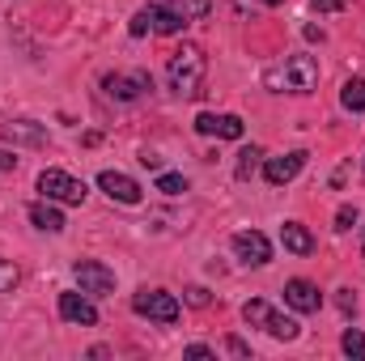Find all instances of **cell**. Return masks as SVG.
<instances>
[{
    "label": "cell",
    "instance_id": "6da1fadb",
    "mask_svg": "<svg viewBox=\"0 0 365 361\" xmlns=\"http://www.w3.org/2000/svg\"><path fill=\"white\" fill-rule=\"evenodd\" d=\"M204 73H208V56L195 43H182L179 51L170 56V68H166L170 90L179 93V98H200L204 93Z\"/></svg>",
    "mask_w": 365,
    "mask_h": 361
},
{
    "label": "cell",
    "instance_id": "7a4b0ae2",
    "mask_svg": "<svg viewBox=\"0 0 365 361\" xmlns=\"http://www.w3.org/2000/svg\"><path fill=\"white\" fill-rule=\"evenodd\" d=\"M242 319L251 323V327H264L268 336H276V340H297V319H289V315H280L272 302H264V298H251L247 306H242Z\"/></svg>",
    "mask_w": 365,
    "mask_h": 361
},
{
    "label": "cell",
    "instance_id": "3957f363",
    "mask_svg": "<svg viewBox=\"0 0 365 361\" xmlns=\"http://www.w3.org/2000/svg\"><path fill=\"white\" fill-rule=\"evenodd\" d=\"M132 310L140 315V319H149V323H179L182 306L175 293H166V289H140V293H132Z\"/></svg>",
    "mask_w": 365,
    "mask_h": 361
},
{
    "label": "cell",
    "instance_id": "277c9868",
    "mask_svg": "<svg viewBox=\"0 0 365 361\" xmlns=\"http://www.w3.org/2000/svg\"><path fill=\"white\" fill-rule=\"evenodd\" d=\"M38 191H43V200H60V204H86V195H90V187L81 179H73L68 171H43L38 175Z\"/></svg>",
    "mask_w": 365,
    "mask_h": 361
},
{
    "label": "cell",
    "instance_id": "5b68a950",
    "mask_svg": "<svg viewBox=\"0 0 365 361\" xmlns=\"http://www.w3.org/2000/svg\"><path fill=\"white\" fill-rule=\"evenodd\" d=\"M280 81L297 93H310L319 86V60H314V56H302V51L289 56V60H284V73H272L268 86H280Z\"/></svg>",
    "mask_w": 365,
    "mask_h": 361
},
{
    "label": "cell",
    "instance_id": "8992f818",
    "mask_svg": "<svg viewBox=\"0 0 365 361\" xmlns=\"http://www.w3.org/2000/svg\"><path fill=\"white\" fill-rule=\"evenodd\" d=\"M102 90L106 98H115V102H136L145 90H153V77L149 73H110V77H102Z\"/></svg>",
    "mask_w": 365,
    "mask_h": 361
},
{
    "label": "cell",
    "instance_id": "52a82bcc",
    "mask_svg": "<svg viewBox=\"0 0 365 361\" xmlns=\"http://www.w3.org/2000/svg\"><path fill=\"white\" fill-rule=\"evenodd\" d=\"M234 255L251 268H264V264H272V243L259 230H238L234 234Z\"/></svg>",
    "mask_w": 365,
    "mask_h": 361
},
{
    "label": "cell",
    "instance_id": "ba28073f",
    "mask_svg": "<svg viewBox=\"0 0 365 361\" xmlns=\"http://www.w3.org/2000/svg\"><path fill=\"white\" fill-rule=\"evenodd\" d=\"M77 280H81V293L90 298H102V293H115V272L98 260H77Z\"/></svg>",
    "mask_w": 365,
    "mask_h": 361
},
{
    "label": "cell",
    "instance_id": "9c48e42d",
    "mask_svg": "<svg viewBox=\"0 0 365 361\" xmlns=\"http://www.w3.org/2000/svg\"><path fill=\"white\" fill-rule=\"evenodd\" d=\"M195 132L200 136H221V141H242V132H247V123L238 119V115H195Z\"/></svg>",
    "mask_w": 365,
    "mask_h": 361
},
{
    "label": "cell",
    "instance_id": "30bf717a",
    "mask_svg": "<svg viewBox=\"0 0 365 361\" xmlns=\"http://www.w3.org/2000/svg\"><path fill=\"white\" fill-rule=\"evenodd\" d=\"M98 187L110 195V200H119V204H140V183L132 179V175H123V171H102L98 175Z\"/></svg>",
    "mask_w": 365,
    "mask_h": 361
},
{
    "label": "cell",
    "instance_id": "8fae6325",
    "mask_svg": "<svg viewBox=\"0 0 365 361\" xmlns=\"http://www.w3.org/2000/svg\"><path fill=\"white\" fill-rule=\"evenodd\" d=\"M306 149H293V153H284V158H268L264 162V179L272 183V187H284V183H293L297 179V171L306 166Z\"/></svg>",
    "mask_w": 365,
    "mask_h": 361
},
{
    "label": "cell",
    "instance_id": "7c38bea8",
    "mask_svg": "<svg viewBox=\"0 0 365 361\" xmlns=\"http://www.w3.org/2000/svg\"><path fill=\"white\" fill-rule=\"evenodd\" d=\"M60 319L77 327H98V310L86 293H60Z\"/></svg>",
    "mask_w": 365,
    "mask_h": 361
},
{
    "label": "cell",
    "instance_id": "4fadbf2b",
    "mask_svg": "<svg viewBox=\"0 0 365 361\" xmlns=\"http://www.w3.org/2000/svg\"><path fill=\"white\" fill-rule=\"evenodd\" d=\"M284 302L293 306V310H302V315H314L319 306H323V293H319V285H310V280H289L284 285Z\"/></svg>",
    "mask_w": 365,
    "mask_h": 361
},
{
    "label": "cell",
    "instance_id": "5bb4252c",
    "mask_svg": "<svg viewBox=\"0 0 365 361\" xmlns=\"http://www.w3.org/2000/svg\"><path fill=\"white\" fill-rule=\"evenodd\" d=\"M280 243H284V251H293V255H310V251H314V234H310L302 221H284V225H280Z\"/></svg>",
    "mask_w": 365,
    "mask_h": 361
},
{
    "label": "cell",
    "instance_id": "9a60e30c",
    "mask_svg": "<svg viewBox=\"0 0 365 361\" xmlns=\"http://www.w3.org/2000/svg\"><path fill=\"white\" fill-rule=\"evenodd\" d=\"M30 221L43 230V234H60L68 221H64V213L51 204V200H38V204H30Z\"/></svg>",
    "mask_w": 365,
    "mask_h": 361
},
{
    "label": "cell",
    "instance_id": "2e32d148",
    "mask_svg": "<svg viewBox=\"0 0 365 361\" xmlns=\"http://www.w3.org/2000/svg\"><path fill=\"white\" fill-rule=\"evenodd\" d=\"M145 9H149V17H153V30H158V34H179L182 26H187V17L175 13L170 4H145Z\"/></svg>",
    "mask_w": 365,
    "mask_h": 361
},
{
    "label": "cell",
    "instance_id": "e0dca14e",
    "mask_svg": "<svg viewBox=\"0 0 365 361\" xmlns=\"http://www.w3.org/2000/svg\"><path fill=\"white\" fill-rule=\"evenodd\" d=\"M9 141H21V145H47V132L38 128V123H30V119H17V123H4L0 128Z\"/></svg>",
    "mask_w": 365,
    "mask_h": 361
},
{
    "label": "cell",
    "instance_id": "ac0fdd59",
    "mask_svg": "<svg viewBox=\"0 0 365 361\" xmlns=\"http://www.w3.org/2000/svg\"><path fill=\"white\" fill-rule=\"evenodd\" d=\"M340 102H344V111H365V81L361 77H353V81H344V90H340Z\"/></svg>",
    "mask_w": 365,
    "mask_h": 361
},
{
    "label": "cell",
    "instance_id": "d6986e66",
    "mask_svg": "<svg viewBox=\"0 0 365 361\" xmlns=\"http://www.w3.org/2000/svg\"><path fill=\"white\" fill-rule=\"evenodd\" d=\"M170 9H175V13H182L187 21H200V17H208L212 0H170Z\"/></svg>",
    "mask_w": 365,
    "mask_h": 361
},
{
    "label": "cell",
    "instance_id": "ffe728a7",
    "mask_svg": "<svg viewBox=\"0 0 365 361\" xmlns=\"http://www.w3.org/2000/svg\"><path fill=\"white\" fill-rule=\"evenodd\" d=\"M340 349L349 353L353 361H365V332H357V327H349L344 336H340Z\"/></svg>",
    "mask_w": 365,
    "mask_h": 361
},
{
    "label": "cell",
    "instance_id": "44dd1931",
    "mask_svg": "<svg viewBox=\"0 0 365 361\" xmlns=\"http://www.w3.org/2000/svg\"><path fill=\"white\" fill-rule=\"evenodd\" d=\"M259 158H264V149H255V145L242 149V153H238V179H251V175L259 171Z\"/></svg>",
    "mask_w": 365,
    "mask_h": 361
},
{
    "label": "cell",
    "instance_id": "7402d4cb",
    "mask_svg": "<svg viewBox=\"0 0 365 361\" xmlns=\"http://www.w3.org/2000/svg\"><path fill=\"white\" fill-rule=\"evenodd\" d=\"M17 280H21V272H17V264L0 260V293H13V289H17Z\"/></svg>",
    "mask_w": 365,
    "mask_h": 361
},
{
    "label": "cell",
    "instance_id": "603a6c76",
    "mask_svg": "<svg viewBox=\"0 0 365 361\" xmlns=\"http://www.w3.org/2000/svg\"><path fill=\"white\" fill-rule=\"evenodd\" d=\"M158 191H166V195H182V191H187V179H182V175H158Z\"/></svg>",
    "mask_w": 365,
    "mask_h": 361
},
{
    "label": "cell",
    "instance_id": "cb8c5ba5",
    "mask_svg": "<svg viewBox=\"0 0 365 361\" xmlns=\"http://www.w3.org/2000/svg\"><path fill=\"white\" fill-rule=\"evenodd\" d=\"M149 30H153V17H149V9H140V13L132 17V26H128V34H132V39H145Z\"/></svg>",
    "mask_w": 365,
    "mask_h": 361
},
{
    "label": "cell",
    "instance_id": "d4e9b609",
    "mask_svg": "<svg viewBox=\"0 0 365 361\" xmlns=\"http://www.w3.org/2000/svg\"><path fill=\"white\" fill-rule=\"evenodd\" d=\"M208 302H212V293H208L204 285H191V289H187V306H195V310H200V306H208Z\"/></svg>",
    "mask_w": 365,
    "mask_h": 361
},
{
    "label": "cell",
    "instance_id": "484cf974",
    "mask_svg": "<svg viewBox=\"0 0 365 361\" xmlns=\"http://www.w3.org/2000/svg\"><path fill=\"white\" fill-rule=\"evenodd\" d=\"M353 225H357V208H353V204H344V208L336 213V230H353Z\"/></svg>",
    "mask_w": 365,
    "mask_h": 361
},
{
    "label": "cell",
    "instance_id": "4316f807",
    "mask_svg": "<svg viewBox=\"0 0 365 361\" xmlns=\"http://www.w3.org/2000/svg\"><path fill=\"white\" fill-rule=\"evenodd\" d=\"M182 357H191V361H212L217 353H212L208 345H187V349H182Z\"/></svg>",
    "mask_w": 365,
    "mask_h": 361
},
{
    "label": "cell",
    "instance_id": "83f0119b",
    "mask_svg": "<svg viewBox=\"0 0 365 361\" xmlns=\"http://www.w3.org/2000/svg\"><path fill=\"white\" fill-rule=\"evenodd\" d=\"M340 310H344V315H353V310H357V298H353V289H340Z\"/></svg>",
    "mask_w": 365,
    "mask_h": 361
},
{
    "label": "cell",
    "instance_id": "f1b7e54d",
    "mask_svg": "<svg viewBox=\"0 0 365 361\" xmlns=\"http://www.w3.org/2000/svg\"><path fill=\"white\" fill-rule=\"evenodd\" d=\"M225 349H230L234 357H251V349H247V345H242L238 336H230V340H225Z\"/></svg>",
    "mask_w": 365,
    "mask_h": 361
},
{
    "label": "cell",
    "instance_id": "f546056e",
    "mask_svg": "<svg viewBox=\"0 0 365 361\" xmlns=\"http://www.w3.org/2000/svg\"><path fill=\"white\" fill-rule=\"evenodd\" d=\"M310 4H314L319 13H340V9H344V0H310Z\"/></svg>",
    "mask_w": 365,
    "mask_h": 361
},
{
    "label": "cell",
    "instance_id": "4dcf8cb0",
    "mask_svg": "<svg viewBox=\"0 0 365 361\" xmlns=\"http://www.w3.org/2000/svg\"><path fill=\"white\" fill-rule=\"evenodd\" d=\"M140 166H149V171H158V166H162V158H158V153H149V149H145V153H140Z\"/></svg>",
    "mask_w": 365,
    "mask_h": 361
},
{
    "label": "cell",
    "instance_id": "1f68e13d",
    "mask_svg": "<svg viewBox=\"0 0 365 361\" xmlns=\"http://www.w3.org/2000/svg\"><path fill=\"white\" fill-rule=\"evenodd\" d=\"M13 166H17V158H13V153H4V149H0V171H13Z\"/></svg>",
    "mask_w": 365,
    "mask_h": 361
},
{
    "label": "cell",
    "instance_id": "d6a6232c",
    "mask_svg": "<svg viewBox=\"0 0 365 361\" xmlns=\"http://www.w3.org/2000/svg\"><path fill=\"white\" fill-rule=\"evenodd\" d=\"M264 4H284V0H264Z\"/></svg>",
    "mask_w": 365,
    "mask_h": 361
},
{
    "label": "cell",
    "instance_id": "836d02e7",
    "mask_svg": "<svg viewBox=\"0 0 365 361\" xmlns=\"http://www.w3.org/2000/svg\"><path fill=\"white\" fill-rule=\"evenodd\" d=\"M361 255H365V238H361Z\"/></svg>",
    "mask_w": 365,
    "mask_h": 361
}]
</instances>
